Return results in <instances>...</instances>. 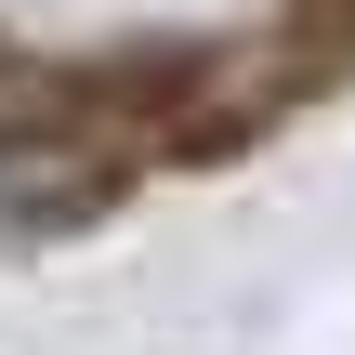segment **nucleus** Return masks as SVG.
Listing matches in <instances>:
<instances>
[{"instance_id":"f257e3e1","label":"nucleus","mask_w":355,"mask_h":355,"mask_svg":"<svg viewBox=\"0 0 355 355\" xmlns=\"http://www.w3.org/2000/svg\"><path fill=\"white\" fill-rule=\"evenodd\" d=\"M105 184H119V145L105 132H79L53 92L40 105L0 92V224H79Z\"/></svg>"}]
</instances>
